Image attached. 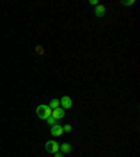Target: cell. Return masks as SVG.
I'll list each match as a JSON object with an SVG mask.
<instances>
[{
  "label": "cell",
  "mask_w": 140,
  "mask_h": 157,
  "mask_svg": "<svg viewBox=\"0 0 140 157\" xmlns=\"http://www.w3.org/2000/svg\"><path fill=\"white\" fill-rule=\"evenodd\" d=\"M37 115L41 119H46L49 116H52V108H49V105H38L37 107Z\"/></svg>",
  "instance_id": "6da1fadb"
},
{
  "label": "cell",
  "mask_w": 140,
  "mask_h": 157,
  "mask_svg": "<svg viewBox=\"0 0 140 157\" xmlns=\"http://www.w3.org/2000/svg\"><path fill=\"white\" fill-rule=\"evenodd\" d=\"M45 150L51 154H55L56 152H59V143L55 142V140H49L45 143Z\"/></svg>",
  "instance_id": "7a4b0ae2"
},
{
  "label": "cell",
  "mask_w": 140,
  "mask_h": 157,
  "mask_svg": "<svg viewBox=\"0 0 140 157\" xmlns=\"http://www.w3.org/2000/svg\"><path fill=\"white\" fill-rule=\"evenodd\" d=\"M43 52H45V51H43L42 46H41V45H37V53H38V55H43Z\"/></svg>",
  "instance_id": "30bf717a"
},
{
  "label": "cell",
  "mask_w": 140,
  "mask_h": 157,
  "mask_svg": "<svg viewBox=\"0 0 140 157\" xmlns=\"http://www.w3.org/2000/svg\"><path fill=\"white\" fill-rule=\"evenodd\" d=\"M63 116H65V109H63V108L59 107V108H56V109H52V118H55L56 121H57V119H62Z\"/></svg>",
  "instance_id": "277c9868"
},
{
  "label": "cell",
  "mask_w": 140,
  "mask_h": 157,
  "mask_svg": "<svg viewBox=\"0 0 140 157\" xmlns=\"http://www.w3.org/2000/svg\"><path fill=\"white\" fill-rule=\"evenodd\" d=\"M60 105H62V108H63V109H69V108H72L73 101H72V98H70L69 95H65V97L60 100Z\"/></svg>",
  "instance_id": "3957f363"
},
{
  "label": "cell",
  "mask_w": 140,
  "mask_h": 157,
  "mask_svg": "<svg viewBox=\"0 0 140 157\" xmlns=\"http://www.w3.org/2000/svg\"><path fill=\"white\" fill-rule=\"evenodd\" d=\"M90 4H91V6H95V7H97L99 3H98L97 0H90Z\"/></svg>",
  "instance_id": "7c38bea8"
},
{
  "label": "cell",
  "mask_w": 140,
  "mask_h": 157,
  "mask_svg": "<svg viewBox=\"0 0 140 157\" xmlns=\"http://www.w3.org/2000/svg\"><path fill=\"white\" fill-rule=\"evenodd\" d=\"M63 132H65V130H63V126L59 125V124H57V125H55V126H52V129H51V133H52L53 136H62V135H63Z\"/></svg>",
  "instance_id": "5b68a950"
},
{
  "label": "cell",
  "mask_w": 140,
  "mask_h": 157,
  "mask_svg": "<svg viewBox=\"0 0 140 157\" xmlns=\"http://www.w3.org/2000/svg\"><path fill=\"white\" fill-rule=\"evenodd\" d=\"M94 13H95L97 17H102V16H105V13H107V7H105L104 4H98L97 7H95V10H94Z\"/></svg>",
  "instance_id": "8992f818"
},
{
  "label": "cell",
  "mask_w": 140,
  "mask_h": 157,
  "mask_svg": "<svg viewBox=\"0 0 140 157\" xmlns=\"http://www.w3.org/2000/svg\"><path fill=\"white\" fill-rule=\"evenodd\" d=\"M63 130H65V132H70V130H72V126H70V125H65V126H63Z\"/></svg>",
  "instance_id": "8fae6325"
},
{
  "label": "cell",
  "mask_w": 140,
  "mask_h": 157,
  "mask_svg": "<svg viewBox=\"0 0 140 157\" xmlns=\"http://www.w3.org/2000/svg\"><path fill=\"white\" fill-rule=\"evenodd\" d=\"M59 149H60V153H72V150H73V147L70 143H63V145H59Z\"/></svg>",
  "instance_id": "52a82bcc"
},
{
  "label": "cell",
  "mask_w": 140,
  "mask_h": 157,
  "mask_svg": "<svg viewBox=\"0 0 140 157\" xmlns=\"http://www.w3.org/2000/svg\"><path fill=\"white\" fill-rule=\"evenodd\" d=\"M59 105H60V101L59 100H51V103H49V108H52V109H56V108H59Z\"/></svg>",
  "instance_id": "ba28073f"
},
{
  "label": "cell",
  "mask_w": 140,
  "mask_h": 157,
  "mask_svg": "<svg viewBox=\"0 0 140 157\" xmlns=\"http://www.w3.org/2000/svg\"><path fill=\"white\" fill-rule=\"evenodd\" d=\"M122 4H126V6H130V4H135V0H132V1H122Z\"/></svg>",
  "instance_id": "4fadbf2b"
},
{
  "label": "cell",
  "mask_w": 140,
  "mask_h": 157,
  "mask_svg": "<svg viewBox=\"0 0 140 157\" xmlns=\"http://www.w3.org/2000/svg\"><path fill=\"white\" fill-rule=\"evenodd\" d=\"M45 121H46V122H48V124H49V125H51V126L57 125V121H56L55 118H52V116H49V118H46Z\"/></svg>",
  "instance_id": "9c48e42d"
},
{
  "label": "cell",
  "mask_w": 140,
  "mask_h": 157,
  "mask_svg": "<svg viewBox=\"0 0 140 157\" xmlns=\"http://www.w3.org/2000/svg\"><path fill=\"white\" fill-rule=\"evenodd\" d=\"M53 156H55V157H63V153H59V152H56Z\"/></svg>",
  "instance_id": "5bb4252c"
}]
</instances>
